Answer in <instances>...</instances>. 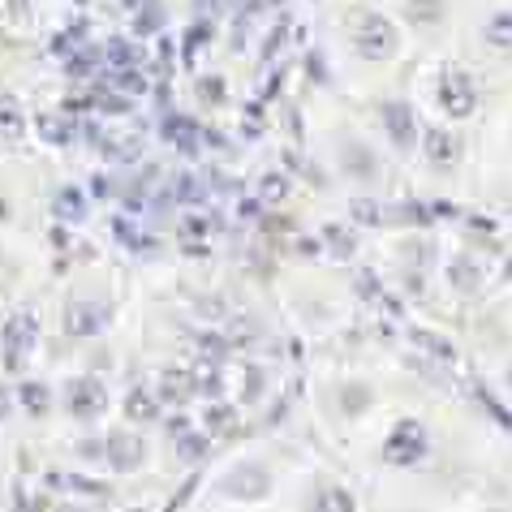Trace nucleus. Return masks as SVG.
<instances>
[{"label":"nucleus","mask_w":512,"mask_h":512,"mask_svg":"<svg viewBox=\"0 0 512 512\" xmlns=\"http://www.w3.org/2000/svg\"><path fill=\"white\" fill-rule=\"evenodd\" d=\"M508 379H512V371H508Z\"/></svg>","instance_id":"nucleus-10"},{"label":"nucleus","mask_w":512,"mask_h":512,"mask_svg":"<svg viewBox=\"0 0 512 512\" xmlns=\"http://www.w3.org/2000/svg\"><path fill=\"white\" fill-rule=\"evenodd\" d=\"M358 48L366 52V56H388L392 48H396V31L383 18H366V26H362V35H358Z\"/></svg>","instance_id":"nucleus-3"},{"label":"nucleus","mask_w":512,"mask_h":512,"mask_svg":"<svg viewBox=\"0 0 512 512\" xmlns=\"http://www.w3.org/2000/svg\"><path fill=\"white\" fill-rule=\"evenodd\" d=\"M383 117H388V134H392L396 147H409V142H414V112L405 104H392Z\"/></svg>","instance_id":"nucleus-6"},{"label":"nucleus","mask_w":512,"mask_h":512,"mask_svg":"<svg viewBox=\"0 0 512 512\" xmlns=\"http://www.w3.org/2000/svg\"><path fill=\"white\" fill-rule=\"evenodd\" d=\"M482 39H487V48H495V52H512V9H495L487 26H482Z\"/></svg>","instance_id":"nucleus-4"},{"label":"nucleus","mask_w":512,"mask_h":512,"mask_svg":"<svg viewBox=\"0 0 512 512\" xmlns=\"http://www.w3.org/2000/svg\"><path fill=\"white\" fill-rule=\"evenodd\" d=\"M435 99H439V108L448 112V117H469V112L478 108V87H474V78L461 74V69H448L444 78H439V87H435Z\"/></svg>","instance_id":"nucleus-2"},{"label":"nucleus","mask_w":512,"mask_h":512,"mask_svg":"<svg viewBox=\"0 0 512 512\" xmlns=\"http://www.w3.org/2000/svg\"><path fill=\"white\" fill-rule=\"evenodd\" d=\"M426 160L435 168L457 164V138H452V130H426Z\"/></svg>","instance_id":"nucleus-5"},{"label":"nucleus","mask_w":512,"mask_h":512,"mask_svg":"<svg viewBox=\"0 0 512 512\" xmlns=\"http://www.w3.org/2000/svg\"><path fill=\"white\" fill-rule=\"evenodd\" d=\"M508 276H512V267H508Z\"/></svg>","instance_id":"nucleus-9"},{"label":"nucleus","mask_w":512,"mask_h":512,"mask_svg":"<svg viewBox=\"0 0 512 512\" xmlns=\"http://www.w3.org/2000/svg\"><path fill=\"white\" fill-rule=\"evenodd\" d=\"M452 280H457L461 289H474V284H478V267H469V259H457V263H452Z\"/></svg>","instance_id":"nucleus-8"},{"label":"nucleus","mask_w":512,"mask_h":512,"mask_svg":"<svg viewBox=\"0 0 512 512\" xmlns=\"http://www.w3.org/2000/svg\"><path fill=\"white\" fill-rule=\"evenodd\" d=\"M422 457H426V431H422V422H414V418L396 422L392 435H388V444H383V461H388V465H418Z\"/></svg>","instance_id":"nucleus-1"},{"label":"nucleus","mask_w":512,"mask_h":512,"mask_svg":"<svg viewBox=\"0 0 512 512\" xmlns=\"http://www.w3.org/2000/svg\"><path fill=\"white\" fill-rule=\"evenodd\" d=\"M319 512H353V500L345 491H323L319 495Z\"/></svg>","instance_id":"nucleus-7"}]
</instances>
